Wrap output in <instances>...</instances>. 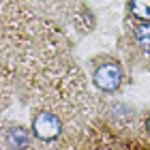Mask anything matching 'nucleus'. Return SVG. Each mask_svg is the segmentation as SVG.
I'll use <instances>...</instances> for the list:
<instances>
[{"instance_id":"nucleus-4","label":"nucleus","mask_w":150,"mask_h":150,"mask_svg":"<svg viewBox=\"0 0 150 150\" xmlns=\"http://www.w3.org/2000/svg\"><path fill=\"white\" fill-rule=\"evenodd\" d=\"M101 150H150L142 139H112L110 144L101 146Z\"/></svg>"},{"instance_id":"nucleus-1","label":"nucleus","mask_w":150,"mask_h":150,"mask_svg":"<svg viewBox=\"0 0 150 150\" xmlns=\"http://www.w3.org/2000/svg\"><path fill=\"white\" fill-rule=\"evenodd\" d=\"M32 129H35V135L39 139H56L60 133H62V120L58 118L56 112L52 110H41L35 114V120H32Z\"/></svg>"},{"instance_id":"nucleus-2","label":"nucleus","mask_w":150,"mask_h":150,"mask_svg":"<svg viewBox=\"0 0 150 150\" xmlns=\"http://www.w3.org/2000/svg\"><path fill=\"white\" fill-rule=\"evenodd\" d=\"M120 79H122V71L118 64H101L97 67V71H94V86L101 88V90L105 92H112L116 88L120 86Z\"/></svg>"},{"instance_id":"nucleus-7","label":"nucleus","mask_w":150,"mask_h":150,"mask_svg":"<svg viewBox=\"0 0 150 150\" xmlns=\"http://www.w3.org/2000/svg\"><path fill=\"white\" fill-rule=\"evenodd\" d=\"M146 131H148V135H150V116H148V120H146Z\"/></svg>"},{"instance_id":"nucleus-5","label":"nucleus","mask_w":150,"mask_h":150,"mask_svg":"<svg viewBox=\"0 0 150 150\" xmlns=\"http://www.w3.org/2000/svg\"><path fill=\"white\" fill-rule=\"evenodd\" d=\"M6 139H9V144L15 148V150H22V148H28V146H30V135H28V131L22 129V127L11 129L9 135H6Z\"/></svg>"},{"instance_id":"nucleus-6","label":"nucleus","mask_w":150,"mask_h":150,"mask_svg":"<svg viewBox=\"0 0 150 150\" xmlns=\"http://www.w3.org/2000/svg\"><path fill=\"white\" fill-rule=\"evenodd\" d=\"M131 15L135 22H150V0H131Z\"/></svg>"},{"instance_id":"nucleus-3","label":"nucleus","mask_w":150,"mask_h":150,"mask_svg":"<svg viewBox=\"0 0 150 150\" xmlns=\"http://www.w3.org/2000/svg\"><path fill=\"white\" fill-rule=\"evenodd\" d=\"M133 39L146 54H150V22H135Z\"/></svg>"}]
</instances>
